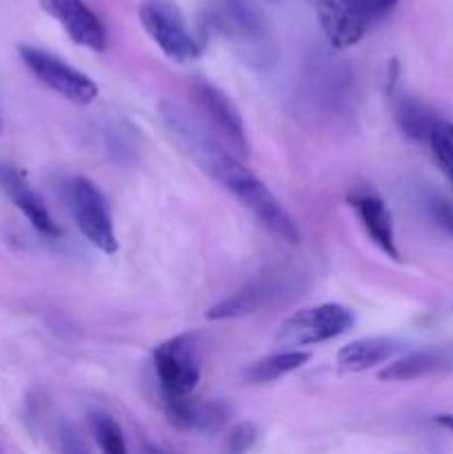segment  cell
Instances as JSON below:
<instances>
[{
  "label": "cell",
  "mask_w": 453,
  "mask_h": 454,
  "mask_svg": "<svg viewBox=\"0 0 453 454\" xmlns=\"http://www.w3.org/2000/svg\"><path fill=\"white\" fill-rule=\"evenodd\" d=\"M355 324L354 310L342 304H318L302 309L284 319L275 333V341L284 348H302L336 340Z\"/></svg>",
  "instance_id": "6da1fadb"
},
{
  "label": "cell",
  "mask_w": 453,
  "mask_h": 454,
  "mask_svg": "<svg viewBox=\"0 0 453 454\" xmlns=\"http://www.w3.org/2000/svg\"><path fill=\"white\" fill-rule=\"evenodd\" d=\"M154 372L163 397L194 395L200 381V353L191 335H176L154 348Z\"/></svg>",
  "instance_id": "7a4b0ae2"
},
{
  "label": "cell",
  "mask_w": 453,
  "mask_h": 454,
  "mask_svg": "<svg viewBox=\"0 0 453 454\" xmlns=\"http://www.w3.org/2000/svg\"><path fill=\"white\" fill-rule=\"evenodd\" d=\"M69 207L80 233L98 248V251L114 255L118 251L114 217L105 193L93 184L89 177H74L69 182Z\"/></svg>",
  "instance_id": "3957f363"
},
{
  "label": "cell",
  "mask_w": 453,
  "mask_h": 454,
  "mask_svg": "<svg viewBox=\"0 0 453 454\" xmlns=\"http://www.w3.org/2000/svg\"><path fill=\"white\" fill-rule=\"evenodd\" d=\"M138 13L147 35L173 62H191L200 56V43L194 38L176 4L169 0H142Z\"/></svg>",
  "instance_id": "277c9868"
},
{
  "label": "cell",
  "mask_w": 453,
  "mask_h": 454,
  "mask_svg": "<svg viewBox=\"0 0 453 454\" xmlns=\"http://www.w3.org/2000/svg\"><path fill=\"white\" fill-rule=\"evenodd\" d=\"M22 62L27 69L40 80L47 89L56 91L65 100L76 102V105H91L98 98V87L89 75L71 67L69 62L60 60L53 53L44 51L40 47L31 44H20L18 47Z\"/></svg>",
  "instance_id": "5b68a950"
},
{
  "label": "cell",
  "mask_w": 453,
  "mask_h": 454,
  "mask_svg": "<svg viewBox=\"0 0 453 454\" xmlns=\"http://www.w3.org/2000/svg\"><path fill=\"white\" fill-rule=\"evenodd\" d=\"M229 193L278 239L287 244H300V229L296 220L289 215L280 200L266 189L265 182L249 168L238 182L229 189Z\"/></svg>",
  "instance_id": "8992f818"
},
{
  "label": "cell",
  "mask_w": 453,
  "mask_h": 454,
  "mask_svg": "<svg viewBox=\"0 0 453 454\" xmlns=\"http://www.w3.org/2000/svg\"><path fill=\"white\" fill-rule=\"evenodd\" d=\"M298 279H300L298 275H265V278H258L256 282L247 284L238 293L211 306L207 310V319L220 322V319L244 317V315H251L271 304H278L284 295L296 293Z\"/></svg>",
  "instance_id": "52a82bcc"
},
{
  "label": "cell",
  "mask_w": 453,
  "mask_h": 454,
  "mask_svg": "<svg viewBox=\"0 0 453 454\" xmlns=\"http://www.w3.org/2000/svg\"><path fill=\"white\" fill-rule=\"evenodd\" d=\"M40 7L65 29L76 44L91 51H102L107 47L105 25L84 0H40Z\"/></svg>",
  "instance_id": "ba28073f"
},
{
  "label": "cell",
  "mask_w": 453,
  "mask_h": 454,
  "mask_svg": "<svg viewBox=\"0 0 453 454\" xmlns=\"http://www.w3.org/2000/svg\"><path fill=\"white\" fill-rule=\"evenodd\" d=\"M191 96H194L200 114L211 120V124L225 136L231 149L247 151V133H244L242 115H240V111L235 109V105L225 91L213 87L209 80L195 78L194 84H191Z\"/></svg>",
  "instance_id": "9c48e42d"
},
{
  "label": "cell",
  "mask_w": 453,
  "mask_h": 454,
  "mask_svg": "<svg viewBox=\"0 0 453 454\" xmlns=\"http://www.w3.org/2000/svg\"><path fill=\"white\" fill-rule=\"evenodd\" d=\"M163 411L169 424L185 433H218L229 421L231 411L218 399H198L194 395L187 397H163Z\"/></svg>",
  "instance_id": "30bf717a"
},
{
  "label": "cell",
  "mask_w": 453,
  "mask_h": 454,
  "mask_svg": "<svg viewBox=\"0 0 453 454\" xmlns=\"http://www.w3.org/2000/svg\"><path fill=\"white\" fill-rule=\"evenodd\" d=\"M346 202L355 211L358 220L362 222L364 231L373 239V244L382 253H386L391 260L398 262L400 251L398 244H395L393 217H391V211L385 200L371 189H354L346 195Z\"/></svg>",
  "instance_id": "8fae6325"
},
{
  "label": "cell",
  "mask_w": 453,
  "mask_h": 454,
  "mask_svg": "<svg viewBox=\"0 0 453 454\" xmlns=\"http://www.w3.org/2000/svg\"><path fill=\"white\" fill-rule=\"evenodd\" d=\"M0 186L38 233L47 235V238H60V226L56 224L53 215L49 213L44 200L36 193L34 186L27 182V177L18 168L9 167V164H0Z\"/></svg>",
  "instance_id": "7c38bea8"
},
{
  "label": "cell",
  "mask_w": 453,
  "mask_h": 454,
  "mask_svg": "<svg viewBox=\"0 0 453 454\" xmlns=\"http://www.w3.org/2000/svg\"><path fill=\"white\" fill-rule=\"evenodd\" d=\"M447 371H453V346H433V348L404 353L402 357L386 362V366L378 372V380L398 384V381L422 380Z\"/></svg>",
  "instance_id": "4fadbf2b"
},
{
  "label": "cell",
  "mask_w": 453,
  "mask_h": 454,
  "mask_svg": "<svg viewBox=\"0 0 453 454\" xmlns=\"http://www.w3.org/2000/svg\"><path fill=\"white\" fill-rule=\"evenodd\" d=\"M402 353V344L391 337H362L338 350V366L346 372H364L391 362Z\"/></svg>",
  "instance_id": "5bb4252c"
},
{
  "label": "cell",
  "mask_w": 453,
  "mask_h": 454,
  "mask_svg": "<svg viewBox=\"0 0 453 454\" xmlns=\"http://www.w3.org/2000/svg\"><path fill=\"white\" fill-rule=\"evenodd\" d=\"M318 18L327 40L338 49L354 47L367 34V29L342 7L340 0H318Z\"/></svg>",
  "instance_id": "9a60e30c"
},
{
  "label": "cell",
  "mask_w": 453,
  "mask_h": 454,
  "mask_svg": "<svg viewBox=\"0 0 453 454\" xmlns=\"http://www.w3.org/2000/svg\"><path fill=\"white\" fill-rule=\"evenodd\" d=\"M309 359L311 353H306V350H282V353L269 355V357L251 364V366L244 371V380H247L249 384H271V381H278L282 380V377H287L289 372L300 371Z\"/></svg>",
  "instance_id": "2e32d148"
},
{
  "label": "cell",
  "mask_w": 453,
  "mask_h": 454,
  "mask_svg": "<svg viewBox=\"0 0 453 454\" xmlns=\"http://www.w3.org/2000/svg\"><path fill=\"white\" fill-rule=\"evenodd\" d=\"M395 120L400 124V131L409 137V140L429 142L431 131L438 124V115L425 105V102L416 100V98H400L395 105Z\"/></svg>",
  "instance_id": "e0dca14e"
},
{
  "label": "cell",
  "mask_w": 453,
  "mask_h": 454,
  "mask_svg": "<svg viewBox=\"0 0 453 454\" xmlns=\"http://www.w3.org/2000/svg\"><path fill=\"white\" fill-rule=\"evenodd\" d=\"M89 428H91L93 439H96L98 448L107 454H124L127 452V443H124L123 428L114 417L105 415V412H93L89 417Z\"/></svg>",
  "instance_id": "ac0fdd59"
},
{
  "label": "cell",
  "mask_w": 453,
  "mask_h": 454,
  "mask_svg": "<svg viewBox=\"0 0 453 454\" xmlns=\"http://www.w3.org/2000/svg\"><path fill=\"white\" fill-rule=\"evenodd\" d=\"M398 3L400 0H340L342 7H345L364 29H369L373 22L389 16Z\"/></svg>",
  "instance_id": "d6986e66"
},
{
  "label": "cell",
  "mask_w": 453,
  "mask_h": 454,
  "mask_svg": "<svg viewBox=\"0 0 453 454\" xmlns=\"http://www.w3.org/2000/svg\"><path fill=\"white\" fill-rule=\"evenodd\" d=\"M429 145L440 168L453 184V124L447 120H438L429 136Z\"/></svg>",
  "instance_id": "ffe728a7"
},
{
  "label": "cell",
  "mask_w": 453,
  "mask_h": 454,
  "mask_svg": "<svg viewBox=\"0 0 453 454\" xmlns=\"http://www.w3.org/2000/svg\"><path fill=\"white\" fill-rule=\"evenodd\" d=\"M422 208H425L431 224L438 226L442 233L453 238V204L442 193L425 191V195H422Z\"/></svg>",
  "instance_id": "44dd1931"
},
{
  "label": "cell",
  "mask_w": 453,
  "mask_h": 454,
  "mask_svg": "<svg viewBox=\"0 0 453 454\" xmlns=\"http://www.w3.org/2000/svg\"><path fill=\"white\" fill-rule=\"evenodd\" d=\"M256 442H258L256 424H251V421H240V424H235L234 428L229 430V434H226L225 448L229 452L240 454V452L251 450V448L256 446Z\"/></svg>",
  "instance_id": "7402d4cb"
},
{
  "label": "cell",
  "mask_w": 453,
  "mask_h": 454,
  "mask_svg": "<svg viewBox=\"0 0 453 454\" xmlns=\"http://www.w3.org/2000/svg\"><path fill=\"white\" fill-rule=\"evenodd\" d=\"M433 419H435V424L442 426L444 430H449V433L453 434V415L451 412H449V415H435Z\"/></svg>",
  "instance_id": "603a6c76"
},
{
  "label": "cell",
  "mask_w": 453,
  "mask_h": 454,
  "mask_svg": "<svg viewBox=\"0 0 453 454\" xmlns=\"http://www.w3.org/2000/svg\"><path fill=\"white\" fill-rule=\"evenodd\" d=\"M3 129H4V124H3V114H0V133H3Z\"/></svg>",
  "instance_id": "cb8c5ba5"
}]
</instances>
